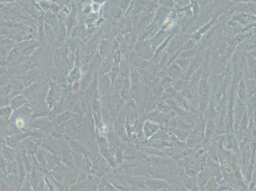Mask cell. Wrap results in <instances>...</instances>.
Here are the masks:
<instances>
[{
  "instance_id": "1",
  "label": "cell",
  "mask_w": 256,
  "mask_h": 191,
  "mask_svg": "<svg viewBox=\"0 0 256 191\" xmlns=\"http://www.w3.org/2000/svg\"><path fill=\"white\" fill-rule=\"evenodd\" d=\"M159 128V126H158V124L146 122L145 124V128L146 135L148 136H152L154 134L155 135V133L158 131Z\"/></svg>"
},
{
  "instance_id": "2",
  "label": "cell",
  "mask_w": 256,
  "mask_h": 191,
  "mask_svg": "<svg viewBox=\"0 0 256 191\" xmlns=\"http://www.w3.org/2000/svg\"><path fill=\"white\" fill-rule=\"evenodd\" d=\"M182 71L183 70L180 68L177 64L175 65H172L170 66L168 71L169 77L172 78H177V77H180V75H181Z\"/></svg>"
},
{
  "instance_id": "3",
  "label": "cell",
  "mask_w": 256,
  "mask_h": 191,
  "mask_svg": "<svg viewBox=\"0 0 256 191\" xmlns=\"http://www.w3.org/2000/svg\"><path fill=\"white\" fill-rule=\"evenodd\" d=\"M177 94V91L173 87H170L164 90L162 94V98L164 99H170L172 98L175 96Z\"/></svg>"
},
{
  "instance_id": "4",
  "label": "cell",
  "mask_w": 256,
  "mask_h": 191,
  "mask_svg": "<svg viewBox=\"0 0 256 191\" xmlns=\"http://www.w3.org/2000/svg\"><path fill=\"white\" fill-rule=\"evenodd\" d=\"M214 131H215L214 122H213L212 120H211L207 124L206 129L205 137L207 140H209L210 138L213 136V133H214Z\"/></svg>"
},
{
  "instance_id": "5",
  "label": "cell",
  "mask_w": 256,
  "mask_h": 191,
  "mask_svg": "<svg viewBox=\"0 0 256 191\" xmlns=\"http://www.w3.org/2000/svg\"><path fill=\"white\" fill-rule=\"evenodd\" d=\"M177 64L183 71L187 70L191 64V61L189 59H179L177 61Z\"/></svg>"
},
{
  "instance_id": "6",
  "label": "cell",
  "mask_w": 256,
  "mask_h": 191,
  "mask_svg": "<svg viewBox=\"0 0 256 191\" xmlns=\"http://www.w3.org/2000/svg\"><path fill=\"white\" fill-rule=\"evenodd\" d=\"M150 118L152 119V121H154V122H161L163 121L164 118V114H163L160 112L158 111H154V112L151 113L150 115Z\"/></svg>"
},
{
  "instance_id": "7",
  "label": "cell",
  "mask_w": 256,
  "mask_h": 191,
  "mask_svg": "<svg viewBox=\"0 0 256 191\" xmlns=\"http://www.w3.org/2000/svg\"><path fill=\"white\" fill-rule=\"evenodd\" d=\"M173 130L174 131L173 133L174 135L181 140H185L188 136V132L184 130H177V129H175V130Z\"/></svg>"
},
{
  "instance_id": "8",
  "label": "cell",
  "mask_w": 256,
  "mask_h": 191,
  "mask_svg": "<svg viewBox=\"0 0 256 191\" xmlns=\"http://www.w3.org/2000/svg\"><path fill=\"white\" fill-rule=\"evenodd\" d=\"M173 84V79L170 77H164L161 81V85L163 89H166L170 87H172V84Z\"/></svg>"
},
{
  "instance_id": "9",
  "label": "cell",
  "mask_w": 256,
  "mask_h": 191,
  "mask_svg": "<svg viewBox=\"0 0 256 191\" xmlns=\"http://www.w3.org/2000/svg\"><path fill=\"white\" fill-rule=\"evenodd\" d=\"M246 87L244 82L243 81L240 82L239 87H238V94L240 98L243 99L245 96V93H246Z\"/></svg>"
},
{
  "instance_id": "10",
  "label": "cell",
  "mask_w": 256,
  "mask_h": 191,
  "mask_svg": "<svg viewBox=\"0 0 256 191\" xmlns=\"http://www.w3.org/2000/svg\"><path fill=\"white\" fill-rule=\"evenodd\" d=\"M182 81L181 80H178L177 81H176V82L174 84V89L177 90H181V89H182Z\"/></svg>"
},
{
  "instance_id": "11",
  "label": "cell",
  "mask_w": 256,
  "mask_h": 191,
  "mask_svg": "<svg viewBox=\"0 0 256 191\" xmlns=\"http://www.w3.org/2000/svg\"><path fill=\"white\" fill-rule=\"evenodd\" d=\"M121 10H119V9H115V11L113 12V15H114L115 17H118V16H119L121 15Z\"/></svg>"
},
{
  "instance_id": "12",
  "label": "cell",
  "mask_w": 256,
  "mask_h": 191,
  "mask_svg": "<svg viewBox=\"0 0 256 191\" xmlns=\"http://www.w3.org/2000/svg\"><path fill=\"white\" fill-rule=\"evenodd\" d=\"M181 191H188V190H187L186 189H181Z\"/></svg>"
}]
</instances>
